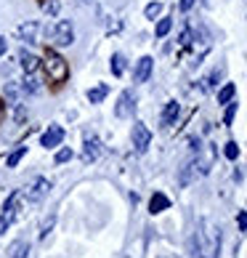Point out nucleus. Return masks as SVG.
<instances>
[{
    "label": "nucleus",
    "instance_id": "obj_1",
    "mask_svg": "<svg viewBox=\"0 0 247 258\" xmlns=\"http://www.w3.org/2000/svg\"><path fill=\"white\" fill-rule=\"evenodd\" d=\"M194 242H197V255L199 258H218L221 255V229L213 221L202 218V221L197 224Z\"/></svg>",
    "mask_w": 247,
    "mask_h": 258
},
{
    "label": "nucleus",
    "instance_id": "obj_2",
    "mask_svg": "<svg viewBox=\"0 0 247 258\" xmlns=\"http://www.w3.org/2000/svg\"><path fill=\"white\" fill-rule=\"evenodd\" d=\"M43 67L45 72H48V78L53 83H64L66 75H69V70H66V61L61 59V53H56L53 48H45L43 51Z\"/></svg>",
    "mask_w": 247,
    "mask_h": 258
},
{
    "label": "nucleus",
    "instance_id": "obj_3",
    "mask_svg": "<svg viewBox=\"0 0 247 258\" xmlns=\"http://www.w3.org/2000/svg\"><path fill=\"white\" fill-rule=\"evenodd\" d=\"M19 210H22V195L14 192L11 197L6 200V205H3V213H0V234H6V229L11 226L16 221V216H19Z\"/></svg>",
    "mask_w": 247,
    "mask_h": 258
},
{
    "label": "nucleus",
    "instance_id": "obj_4",
    "mask_svg": "<svg viewBox=\"0 0 247 258\" xmlns=\"http://www.w3.org/2000/svg\"><path fill=\"white\" fill-rule=\"evenodd\" d=\"M51 40L56 45H61V48H66V45L74 43V32H72V24L66 22V19H59L53 27H51Z\"/></svg>",
    "mask_w": 247,
    "mask_h": 258
},
{
    "label": "nucleus",
    "instance_id": "obj_5",
    "mask_svg": "<svg viewBox=\"0 0 247 258\" xmlns=\"http://www.w3.org/2000/svg\"><path fill=\"white\" fill-rule=\"evenodd\" d=\"M48 192H51V181L48 178H35L30 186H27V192H24V197L30 200V203H43L45 197H48Z\"/></svg>",
    "mask_w": 247,
    "mask_h": 258
},
{
    "label": "nucleus",
    "instance_id": "obj_6",
    "mask_svg": "<svg viewBox=\"0 0 247 258\" xmlns=\"http://www.w3.org/2000/svg\"><path fill=\"white\" fill-rule=\"evenodd\" d=\"M16 35H19V40H24V43H40V22H37V19L22 22L16 27Z\"/></svg>",
    "mask_w": 247,
    "mask_h": 258
},
{
    "label": "nucleus",
    "instance_id": "obj_7",
    "mask_svg": "<svg viewBox=\"0 0 247 258\" xmlns=\"http://www.w3.org/2000/svg\"><path fill=\"white\" fill-rule=\"evenodd\" d=\"M130 141H133V147H136V152H146L149 144H151V131L144 125V122H136L130 131Z\"/></svg>",
    "mask_w": 247,
    "mask_h": 258
},
{
    "label": "nucleus",
    "instance_id": "obj_8",
    "mask_svg": "<svg viewBox=\"0 0 247 258\" xmlns=\"http://www.w3.org/2000/svg\"><path fill=\"white\" fill-rule=\"evenodd\" d=\"M133 112H136V93H133V91H122L120 99H117L115 114H117V117H133Z\"/></svg>",
    "mask_w": 247,
    "mask_h": 258
},
{
    "label": "nucleus",
    "instance_id": "obj_9",
    "mask_svg": "<svg viewBox=\"0 0 247 258\" xmlns=\"http://www.w3.org/2000/svg\"><path fill=\"white\" fill-rule=\"evenodd\" d=\"M64 128L61 125H48V131L40 136V147L45 149H56V147H61V141H64Z\"/></svg>",
    "mask_w": 247,
    "mask_h": 258
},
{
    "label": "nucleus",
    "instance_id": "obj_10",
    "mask_svg": "<svg viewBox=\"0 0 247 258\" xmlns=\"http://www.w3.org/2000/svg\"><path fill=\"white\" fill-rule=\"evenodd\" d=\"M151 70H154V59L151 56H141L136 61V72H133V80L136 83H146L151 78Z\"/></svg>",
    "mask_w": 247,
    "mask_h": 258
},
{
    "label": "nucleus",
    "instance_id": "obj_11",
    "mask_svg": "<svg viewBox=\"0 0 247 258\" xmlns=\"http://www.w3.org/2000/svg\"><path fill=\"white\" fill-rule=\"evenodd\" d=\"M101 152H104V147H101V141H99L96 136H85V141H83V155H85V160H99Z\"/></svg>",
    "mask_w": 247,
    "mask_h": 258
},
{
    "label": "nucleus",
    "instance_id": "obj_12",
    "mask_svg": "<svg viewBox=\"0 0 247 258\" xmlns=\"http://www.w3.org/2000/svg\"><path fill=\"white\" fill-rule=\"evenodd\" d=\"M170 208V197L168 195H162V192H154L151 195V200H149V213L151 216H159L162 210H168Z\"/></svg>",
    "mask_w": 247,
    "mask_h": 258
},
{
    "label": "nucleus",
    "instance_id": "obj_13",
    "mask_svg": "<svg viewBox=\"0 0 247 258\" xmlns=\"http://www.w3.org/2000/svg\"><path fill=\"white\" fill-rule=\"evenodd\" d=\"M19 61H22L24 75H35L37 70H40V59L32 56V53H27V51H19Z\"/></svg>",
    "mask_w": 247,
    "mask_h": 258
},
{
    "label": "nucleus",
    "instance_id": "obj_14",
    "mask_svg": "<svg viewBox=\"0 0 247 258\" xmlns=\"http://www.w3.org/2000/svg\"><path fill=\"white\" fill-rule=\"evenodd\" d=\"M178 114H181V104L178 101H168L165 109H162V125H173V122L178 120Z\"/></svg>",
    "mask_w": 247,
    "mask_h": 258
},
{
    "label": "nucleus",
    "instance_id": "obj_15",
    "mask_svg": "<svg viewBox=\"0 0 247 258\" xmlns=\"http://www.w3.org/2000/svg\"><path fill=\"white\" fill-rule=\"evenodd\" d=\"M107 96H109V85H104V83L88 91V101H91V104H101Z\"/></svg>",
    "mask_w": 247,
    "mask_h": 258
},
{
    "label": "nucleus",
    "instance_id": "obj_16",
    "mask_svg": "<svg viewBox=\"0 0 247 258\" xmlns=\"http://www.w3.org/2000/svg\"><path fill=\"white\" fill-rule=\"evenodd\" d=\"M234 96H236V85L234 83H226L221 91H218V104H229V101H234Z\"/></svg>",
    "mask_w": 247,
    "mask_h": 258
},
{
    "label": "nucleus",
    "instance_id": "obj_17",
    "mask_svg": "<svg viewBox=\"0 0 247 258\" xmlns=\"http://www.w3.org/2000/svg\"><path fill=\"white\" fill-rule=\"evenodd\" d=\"M122 72H125V56L115 53L112 56V75H115V78H122Z\"/></svg>",
    "mask_w": 247,
    "mask_h": 258
},
{
    "label": "nucleus",
    "instance_id": "obj_18",
    "mask_svg": "<svg viewBox=\"0 0 247 258\" xmlns=\"http://www.w3.org/2000/svg\"><path fill=\"white\" fill-rule=\"evenodd\" d=\"M27 250H30V245L22 240V242H14L8 253H11V258H27Z\"/></svg>",
    "mask_w": 247,
    "mask_h": 258
},
{
    "label": "nucleus",
    "instance_id": "obj_19",
    "mask_svg": "<svg viewBox=\"0 0 247 258\" xmlns=\"http://www.w3.org/2000/svg\"><path fill=\"white\" fill-rule=\"evenodd\" d=\"M223 155H226V160H236V157H239V144H236V141H226V144H223Z\"/></svg>",
    "mask_w": 247,
    "mask_h": 258
},
{
    "label": "nucleus",
    "instance_id": "obj_20",
    "mask_svg": "<svg viewBox=\"0 0 247 258\" xmlns=\"http://www.w3.org/2000/svg\"><path fill=\"white\" fill-rule=\"evenodd\" d=\"M24 155H27V147H19V149H14L11 155H8V160H6V162H8V168H16V165H19V160H22Z\"/></svg>",
    "mask_w": 247,
    "mask_h": 258
},
{
    "label": "nucleus",
    "instance_id": "obj_21",
    "mask_svg": "<svg viewBox=\"0 0 247 258\" xmlns=\"http://www.w3.org/2000/svg\"><path fill=\"white\" fill-rule=\"evenodd\" d=\"M170 30H173V19H159V22H157V37H165Z\"/></svg>",
    "mask_w": 247,
    "mask_h": 258
},
{
    "label": "nucleus",
    "instance_id": "obj_22",
    "mask_svg": "<svg viewBox=\"0 0 247 258\" xmlns=\"http://www.w3.org/2000/svg\"><path fill=\"white\" fill-rule=\"evenodd\" d=\"M236 107H239V104H234V101L226 104V112H223V125H231V122H234V117H236Z\"/></svg>",
    "mask_w": 247,
    "mask_h": 258
},
{
    "label": "nucleus",
    "instance_id": "obj_23",
    "mask_svg": "<svg viewBox=\"0 0 247 258\" xmlns=\"http://www.w3.org/2000/svg\"><path fill=\"white\" fill-rule=\"evenodd\" d=\"M53 226H56V216H48V218H45V221H43L40 232H37V234H40V240H45V237L51 234V229H53Z\"/></svg>",
    "mask_w": 247,
    "mask_h": 258
},
{
    "label": "nucleus",
    "instance_id": "obj_24",
    "mask_svg": "<svg viewBox=\"0 0 247 258\" xmlns=\"http://www.w3.org/2000/svg\"><path fill=\"white\" fill-rule=\"evenodd\" d=\"M159 14H162V3H149V6L144 8V16H146V19H157Z\"/></svg>",
    "mask_w": 247,
    "mask_h": 258
},
{
    "label": "nucleus",
    "instance_id": "obj_25",
    "mask_svg": "<svg viewBox=\"0 0 247 258\" xmlns=\"http://www.w3.org/2000/svg\"><path fill=\"white\" fill-rule=\"evenodd\" d=\"M53 160L59 162V165H61V162H69V160H72V149H69V147H61V149L53 155Z\"/></svg>",
    "mask_w": 247,
    "mask_h": 258
},
{
    "label": "nucleus",
    "instance_id": "obj_26",
    "mask_svg": "<svg viewBox=\"0 0 247 258\" xmlns=\"http://www.w3.org/2000/svg\"><path fill=\"white\" fill-rule=\"evenodd\" d=\"M236 226H239L242 232L247 229V213H244V210H239V216H236Z\"/></svg>",
    "mask_w": 247,
    "mask_h": 258
},
{
    "label": "nucleus",
    "instance_id": "obj_27",
    "mask_svg": "<svg viewBox=\"0 0 247 258\" xmlns=\"http://www.w3.org/2000/svg\"><path fill=\"white\" fill-rule=\"evenodd\" d=\"M194 3H197V0H181V11H184V14H189V11L194 8Z\"/></svg>",
    "mask_w": 247,
    "mask_h": 258
},
{
    "label": "nucleus",
    "instance_id": "obj_28",
    "mask_svg": "<svg viewBox=\"0 0 247 258\" xmlns=\"http://www.w3.org/2000/svg\"><path fill=\"white\" fill-rule=\"evenodd\" d=\"M6 51H8V40H6V37H3V35H0V56H3Z\"/></svg>",
    "mask_w": 247,
    "mask_h": 258
},
{
    "label": "nucleus",
    "instance_id": "obj_29",
    "mask_svg": "<svg viewBox=\"0 0 247 258\" xmlns=\"http://www.w3.org/2000/svg\"><path fill=\"white\" fill-rule=\"evenodd\" d=\"M0 117H3V101H0Z\"/></svg>",
    "mask_w": 247,
    "mask_h": 258
}]
</instances>
